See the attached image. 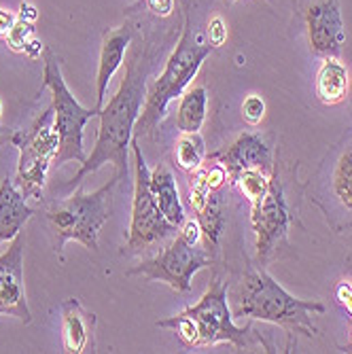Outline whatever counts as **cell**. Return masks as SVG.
I'll list each match as a JSON object with an SVG mask.
<instances>
[{
    "label": "cell",
    "instance_id": "obj_21",
    "mask_svg": "<svg viewBox=\"0 0 352 354\" xmlns=\"http://www.w3.org/2000/svg\"><path fill=\"white\" fill-rule=\"evenodd\" d=\"M204 157H206V142L200 132L180 134L174 149V159L183 172L187 174L196 172L204 164Z\"/></svg>",
    "mask_w": 352,
    "mask_h": 354
},
{
    "label": "cell",
    "instance_id": "obj_23",
    "mask_svg": "<svg viewBox=\"0 0 352 354\" xmlns=\"http://www.w3.org/2000/svg\"><path fill=\"white\" fill-rule=\"evenodd\" d=\"M331 180H333V193L340 200V204L352 210V145L340 155Z\"/></svg>",
    "mask_w": 352,
    "mask_h": 354
},
{
    "label": "cell",
    "instance_id": "obj_19",
    "mask_svg": "<svg viewBox=\"0 0 352 354\" xmlns=\"http://www.w3.org/2000/svg\"><path fill=\"white\" fill-rule=\"evenodd\" d=\"M350 85V75L340 57H325L316 73V98L327 106L340 104Z\"/></svg>",
    "mask_w": 352,
    "mask_h": 354
},
{
    "label": "cell",
    "instance_id": "obj_14",
    "mask_svg": "<svg viewBox=\"0 0 352 354\" xmlns=\"http://www.w3.org/2000/svg\"><path fill=\"white\" fill-rule=\"evenodd\" d=\"M208 159L225 168L230 180L246 168H261L272 172L276 166L272 147L259 134H240L232 145L212 153Z\"/></svg>",
    "mask_w": 352,
    "mask_h": 354
},
{
    "label": "cell",
    "instance_id": "obj_33",
    "mask_svg": "<svg viewBox=\"0 0 352 354\" xmlns=\"http://www.w3.org/2000/svg\"><path fill=\"white\" fill-rule=\"evenodd\" d=\"M348 344H350V348H352V325H350V333H348Z\"/></svg>",
    "mask_w": 352,
    "mask_h": 354
},
{
    "label": "cell",
    "instance_id": "obj_22",
    "mask_svg": "<svg viewBox=\"0 0 352 354\" xmlns=\"http://www.w3.org/2000/svg\"><path fill=\"white\" fill-rule=\"evenodd\" d=\"M276 168V166H274ZM272 172L268 170H261V168H246L242 172H238L234 178H232V185L242 193L244 200L248 204L261 200L266 193L270 191V185H272Z\"/></svg>",
    "mask_w": 352,
    "mask_h": 354
},
{
    "label": "cell",
    "instance_id": "obj_1",
    "mask_svg": "<svg viewBox=\"0 0 352 354\" xmlns=\"http://www.w3.org/2000/svg\"><path fill=\"white\" fill-rule=\"evenodd\" d=\"M153 59V47H142V43L134 47L130 59L125 64V75L119 83V89L115 91V95H111L109 102H104L98 113L100 127L95 145L81 164L79 172L66 183V187L79 185L85 176L98 172L104 164H113L115 174H119V178L127 176V172H130V168H127V151H130L134 127L147 98Z\"/></svg>",
    "mask_w": 352,
    "mask_h": 354
},
{
    "label": "cell",
    "instance_id": "obj_16",
    "mask_svg": "<svg viewBox=\"0 0 352 354\" xmlns=\"http://www.w3.org/2000/svg\"><path fill=\"white\" fill-rule=\"evenodd\" d=\"M62 346L68 354H83L95 348V314L87 312L77 297L64 299L62 306Z\"/></svg>",
    "mask_w": 352,
    "mask_h": 354
},
{
    "label": "cell",
    "instance_id": "obj_10",
    "mask_svg": "<svg viewBox=\"0 0 352 354\" xmlns=\"http://www.w3.org/2000/svg\"><path fill=\"white\" fill-rule=\"evenodd\" d=\"M250 225L254 232L257 259L263 266L270 261V257L276 252V248L286 240L291 225V208L284 196L278 168H274L270 191L261 200L250 204Z\"/></svg>",
    "mask_w": 352,
    "mask_h": 354
},
{
    "label": "cell",
    "instance_id": "obj_24",
    "mask_svg": "<svg viewBox=\"0 0 352 354\" xmlns=\"http://www.w3.org/2000/svg\"><path fill=\"white\" fill-rule=\"evenodd\" d=\"M32 39H35V24L17 17L15 26L9 30V35H7V39H5V41H7V45H9V49H11V51H15V53H24L26 45H28Z\"/></svg>",
    "mask_w": 352,
    "mask_h": 354
},
{
    "label": "cell",
    "instance_id": "obj_7",
    "mask_svg": "<svg viewBox=\"0 0 352 354\" xmlns=\"http://www.w3.org/2000/svg\"><path fill=\"white\" fill-rule=\"evenodd\" d=\"M130 149L134 157V200L130 230H127V240L121 248V254H140L172 240L178 227L172 225L157 206L149 185V168L145 164L140 138L136 134L132 136Z\"/></svg>",
    "mask_w": 352,
    "mask_h": 354
},
{
    "label": "cell",
    "instance_id": "obj_9",
    "mask_svg": "<svg viewBox=\"0 0 352 354\" xmlns=\"http://www.w3.org/2000/svg\"><path fill=\"white\" fill-rule=\"evenodd\" d=\"M212 263V254L202 246V242H189L185 236L176 234L159 254L140 261L130 268L125 276H142L145 280L166 282L176 293H189L194 276Z\"/></svg>",
    "mask_w": 352,
    "mask_h": 354
},
{
    "label": "cell",
    "instance_id": "obj_32",
    "mask_svg": "<svg viewBox=\"0 0 352 354\" xmlns=\"http://www.w3.org/2000/svg\"><path fill=\"white\" fill-rule=\"evenodd\" d=\"M9 136H11V134H9V127L0 125V142H5V140H7Z\"/></svg>",
    "mask_w": 352,
    "mask_h": 354
},
{
    "label": "cell",
    "instance_id": "obj_35",
    "mask_svg": "<svg viewBox=\"0 0 352 354\" xmlns=\"http://www.w3.org/2000/svg\"><path fill=\"white\" fill-rule=\"evenodd\" d=\"M350 83H352V73H350Z\"/></svg>",
    "mask_w": 352,
    "mask_h": 354
},
{
    "label": "cell",
    "instance_id": "obj_34",
    "mask_svg": "<svg viewBox=\"0 0 352 354\" xmlns=\"http://www.w3.org/2000/svg\"><path fill=\"white\" fill-rule=\"evenodd\" d=\"M3 111H5V106H3V100H0V115H3Z\"/></svg>",
    "mask_w": 352,
    "mask_h": 354
},
{
    "label": "cell",
    "instance_id": "obj_6",
    "mask_svg": "<svg viewBox=\"0 0 352 354\" xmlns=\"http://www.w3.org/2000/svg\"><path fill=\"white\" fill-rule=\"evenodd\" d=\"M43 85L41 89L51 91V106H53V121L59 136V149L55 155L53 166H64L66 162L83 164L87 159L83 147V130L87 121L98 117V109H85L68 89L62 75V59L55 55L51 47L43 49Z\"/></svg>",
    "mask_w": 352,
    "mask_h": 354
},
{
    "label": "cell",
    "instance_id": "obj_28",
    "mask_svg": "<svg viewBox=\"0 0 352 354\" xmlns=\"http://www.w3.org/2000/svg\"><path fill=\"white\" fill-rule=\"evenodd\" d=\"M145 5L157 17H170L174 11V0H145Z\"/></svg>",
    "mask_w": 352,
    "mask_h": 354
},
{
    "label": "cell",
    "instance_id": "obj_15",
    "mask_svg": "<svg viewBox=\"0 0 352 354\" xmlns=\"http://www.w3.org/2000/svg\"><path fill=\"white\" fill-rule=\"evenodd\" d=\"M136 35V26L127 21L119 28H109L102 35V47H100V59H98V73H95V109H102L106 102V91L115 77V73L121 68L127 49L132 47Z\"/></svg>",
    "mask_w": 352,
    "mask_h": 354
},
{
    "label": "cell",
    "instance_id": "obj_11",
    "mask_svg": "<svg viewBox=\"0 0 352 354\" xmlns=\"http://www.w3.org/2000/svg\"><path fill=\"white\" fill-rule=\"evenodd\" d=\"M189 202L198 214L202 230V246L214 254L219 250L223 232H225V200L221 189H210L202 166L189 174Z\"/></svg>",
    "mask_w": 352,
    "mask_h": 354
},
{
    "label": "cell",
    "instance_id": "obj_2",
    "mask_svg": "<svg viewBox=\"0 0 352 354\" xmlns=\"http://www.w3.org/2000/svg\"><path fill=\"white\" fill-rule=\"evenodd\" d=\"M234 318L263 320L282 327L286 333L316 335L314 316L325 314V304L316 299H297L282 288L263 268H246L240 282L232 288Z\"/></svg>",
    "mask_w": 352,
    "mask_h": 354
},
{
    "label": "cell",
    "instance_id": "obj_30",
    "mask_svg": "<svg viewBox=\"0 0 352 354\" xmlns=\"http://www.w3.org/2000/svg\"><path fill=\"white\" fill-rule=\"evenodd\" d=\"M17 17L35 24V21L39 19V11H37V7L32 5V3H21V7H19V15H17Z\"/></svg>",
    "mask_w": 352,
    "mask_h": 354
},
{
    "label": "cell",
    "instance_id": "obj_36",
    "mask_svg": "<svg viewBox=\"0 0 352 354\" xmlns=\"http://www.w3.org/2000/svg\"><path fill=\"white\" fill-rule=\"evenodd\" d=\"M228 3H234V0H228Z\"/></svg>",
    "mask_w": 352,
    "mask_h": 354
},
{
    "label": "cell",
    "instance_id": "obj_31",
    "mask_svg": "<svg viewBox=\"0 0 352 354\" xmlns=\"http://www.w3.org/2000/svg\"><path fill=\"white\" fill-rule=\"evenodd\" d=\"M43 49H45V45L35 37V39H32V41L26 45L24 53H26L28 57H32V59H37V57H41V55H43Z\"/></svg>",
    "mask_w": 352,
    "mask_h": 354
},
{
    "label": "cell",
    "instance_id": "obj_3",
    "mask_svg": "<svg viewBox=\"0 0 352 354\" xmlns=\"http://www.w3.org/2000/svg\"><path fill=\"white\" fill-rule=\"evenodd\" d=\"M157 327L170 329L187 348H206L228 342L236 350H242L248 346V335L252 331L250 325L238 327L234 323V312L228 299V282H223L219 276L210 280L206 293L196 306L159 320Z\"/></svg>",
    "mask_w": 352,
    "mask_h": 354
},
{
    "label": "cell",
    "instance_id": "obj_20",
    "mask_svg": "<svg viewBox=\"0 0 352 354\" xmlns=\"http://www.w3.org/2000/svg\"><path fill=\"white\" fill-rule=\"evenodd\" d=\"M208 111V91L204 85H198L180 95L178 111H176V127L180 134L200 132L206 121Z\"/></svg>",
    "mask_w": 352,
    "mask_h": 354
},
{
    "label": "cell",
    "instance_id": "obj_25",
    "mask_svg": "<svg viewBox=\"0 0 352 354\" xmlns=\"http://www.w3.org/2000/svg\"><path fill=\"white\" fill-rule=\"evenodd\" d=\"M242 117L248 125H259L266 117V102L261 95L250 93L248 98L242 102Z\"/></svg>",
    "mask_w": 352,
    "mask_h": 354
},
{
    "label": "cell",
    "instance_id": "obj_26",
    "mask_svg": "<svg viewBox=\"0 0 352 354\" xmlns=\"http://www.w3.org/2000/svg\"><path fill=\"white\" fill-rule=\"evenodd\" d=\"M225 41H228V24L221 15H216L208 24V43L216 49L221 45H225Z\"/></svg>",
    "mask_w": 352,
    "mask_h": 354
},
{
    "label": "cell",
    "instance_id": "obj_8",
    "mask_svg": "<svg viewBox=\"0 0 352 354\" xmlns=\"http://www.w3.org/2000/svg\"><path fill=\"white\" fill-rule=\"evenodd\" d=\"M11 142L19 149L15 185L26 200L41 202L43 187L47 183V172L53 166L59 149V136L53 121V106L49 104L32 121L28 130L11 134Z\"/></svg>",
    "mask_w": 352,
    "mask_h": 354
},
{
    "label": "cell",
    "instance_id": "obj_27",
    "mask_svg": "<svg viewBox=\"0 0 352 354\" xmlns=\"http://www.w3.org/2000/svg\"><path fill=\"white\" fill-rule=\"evenodd\" d=\"M335 299L346 310V314L352 318V284L350 282H337V286H335Z\"/></svg>",
    "mask_w": 352,
    "mask_h": 354
},
{
    "label": "cell",
    "instance_id": "obj_18",
    "mask_svg": "<svg viewBox=\"0 0 352 354\" xmlns=\"http://www.w3.org/2000/svg\"><path fill=\"white\" fill-rule=\"evenodd\" d=\"M149 185H151V191L157 200L159 210L164 212V216L172 225L180 227L185 221V208H183V202L178 196V187H176L172 170L166 164H157L153 170H149Z\"/></svg>",
    "mask_w": 352,
    "mask_h": 354
},
{
    "label": "cell",
    "instance_id": "obj_5",
    "mask_svg": "<svg viewBox=\"0 0 352 354\" xmlns=\"http://www.w3.org/2000/svg\"><path fill=\"white\" fill-rule=\"evenodd\" d=\"M119 180V174H115L95 191H85L79 187L71 198L55 202L45 212L53 234V250L59 261H64L62 250L68 240L81 242L89 252L98 250V236L104 223L111 218V204Z\"/></svg>",
    "mask_w": 352,
    "mask_h": 354
},
{
    "label": "cell",
    "instance_id": "obj_13",
    "mask_svg": "<svg viewBox=\"0 0 352 354\" xmlns=\"http://www.w3.org/2000/svg\"><path fill=\"white\" fill-rule=\"evenodd\" d=\"M308 41L314 55L340 57L346 43V24L342 19L340 0H314L306 11Z\"/></svg>",
    "mask_w": 352,
    "mask_h": 354
},
{
    "label": "cell",
    "instance_id": "obj_29",
    "mask_svg": "<svg viewBox=\"0 0 352 354\" xmlns=\"http://www.w3.org/2000/svg\"><path fill=\"white\" fill-rule=\"evenodd\" d=\"M15 21H17V17H15L9 9H3V7H0V41L7 39L9 30L15 26Z\"/></svg>",
    "mask_w": 352,
    "mask_h": 354
},
{
    "label": "cell",
    "instance_id": "obj_17",
    "mask_svg": "<svg viewBox=\"0 0 352 354\" xmlns=\"http://www.w3.org/2000/svg\"><path fill=\"white\" fill-rule=\"evenodd\" d=\"M37 214V210L28 206V200L21 196L15 180H0V246L11 242L19 232H24L26 223Z\"/></svg>",
    "mask_w": 352,
    "mask_h": 354
},
{
    "label": "cell",
    "instance_id": "obj_12",
    "mask_svg": "<svg viewBox=\"0 0 352 354\" xmlns=\"http://www.w3.org/2000/svg\"><path fill=\"white\" fill-rule=\"evenodd\" d=\"M24 248L26 234L19 232L5 254H0V314L15 316L24 325L32 323L24 284Z\"/></svg>",
    "mask_w": 352,
    "mask_h": 354
},
{
    "label": "cell",
    "instance_id": "obj_4",
    "mask_svg": "<svg viewBox=\"0 0 352 354\" xmlns=\"http://www.w3.org/2000/svg\"><path fill=\"white\" fill-rule=\"evenodd\" d=\"M212 51L214 47L208 41H204L202 35H194L189 19H185L183 37L178 39V45L174 47V51L170 53L164 66V73L147 87V98H145L140 117L134 127V134L138 138L151 136L157 130L159 121L168 113L170 102L180 98L185 93L187 85L196 79L202 64Z\"/></svg>",
    "mask_w": 352,
    "mask_h": 354
}]
</instances>
